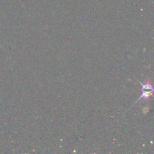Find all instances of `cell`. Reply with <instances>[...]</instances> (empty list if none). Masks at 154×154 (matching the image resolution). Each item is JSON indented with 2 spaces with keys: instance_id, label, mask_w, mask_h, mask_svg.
I'll return each instance as SVG.
<instances>
[{
  "instance_id": "1",
  "label": "cell",
  "mask_w": 154,
  "mask_h": 154,
  "mask_svg": "<svg viewBox=\"0 0 154 154\" xmlns=\"http://www.w3.org/2000/svg\"><path fill=\"white\" fill-rule=\"evenodd\" d=\"M140 84L142 86V89H141V97L138 99V101L141 100V99H147L150 96H151L153 93V87L151 84L150 83H146V84Z\"/></svg>"
}]
</instances>
